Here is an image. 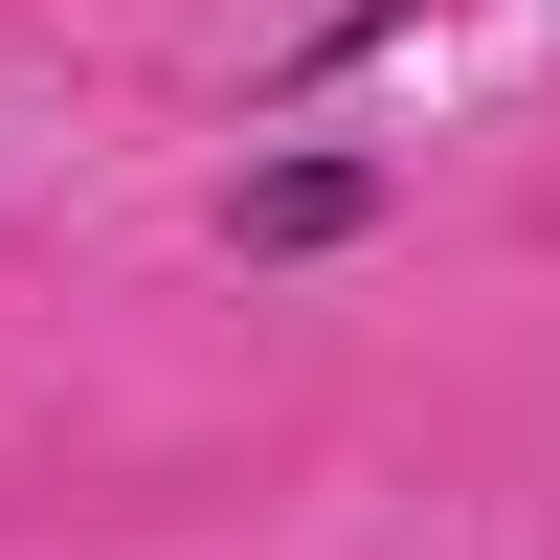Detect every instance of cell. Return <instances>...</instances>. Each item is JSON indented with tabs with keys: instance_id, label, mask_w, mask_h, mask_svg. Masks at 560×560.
Instances as JSON below:
<instances>
[{
	"instance_id": "obj_2",
	"label": "cell",
	"mask_w": 560,
	"mask_h": 560,
	"mask_svg": "<svg viewBox=\"0 0 560 560\" xmlns=\"http://www.w3.org/2000/svg\"><path fill=\"white\" fill-rule=\"evenodd\" d=\"M382 45H427V0H337V23H314V45H292V68H269V90H247V135H292V113H314V90H337V68H382Z\"/></svg>"
},
{
	"instance_id": "obj_1",
	"label": "cell",
	"mask_w": 560,
	"mask_h": 560,
	"mask_svg": "<svg viewBox=\"0 0 560 560\" xmlns=\"http://www.w3.org/2000/svg\"><path fill=\"white\" fill-rule=\"evenodd\" d=\"M382 202H404V179L359 158V135H292V158L224 179V247H247V269H337V247H382Z\"/></svg>"
}]
</instances>
